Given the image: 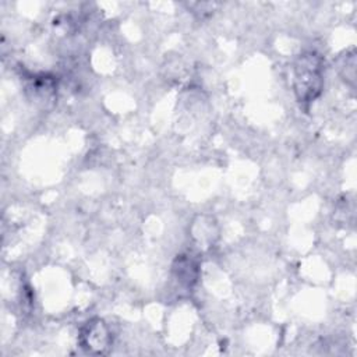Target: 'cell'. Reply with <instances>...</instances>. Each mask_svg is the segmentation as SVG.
I'll return each mask as SVG.
<instances>
[{
    "mask_svg": "<svg viewBox=\"0 0 357 357\" xmlns=\"http://www.w3.org/2000/svg\"><path fill=\"white\" fill-rule=\"evenodd\" d=\"M324 85V60L314 52L301 53L293 64V89L300 103L318 98Z\"/></svg>",
    "mask_w": 357,
    "mask_h": 357,
    "instance_id": "1",
    "label": "cell"
},
{
    "mask_svg": "<svg viewBox=\"0 0 357 357\" xmlns=\"http://www.w3.org/2000/svg\"><path fill=\"white\" fill-rule=\"evenodd\" d=\"M81 346L93 354H103L110 344V333L107 326L100 319L89 321L79 335Z\"/></svg>",
    "mask_w": 357,
    "mask_h": 357,
    "instance_id": "2",
    "label": "cell"
}]
</instances>
